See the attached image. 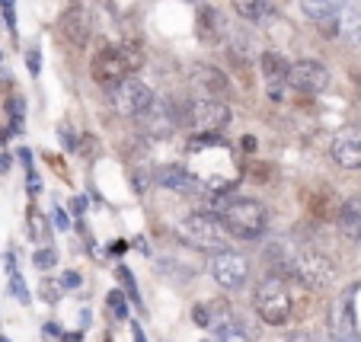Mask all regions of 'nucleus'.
<instances>
[{
	"label": "nucleus",
	"mask_w": 361,
	"mask_h": 342,
	"mask_svg": "<svg viewBox=\"0 0 361 342\" xmlns=\"http://www.w3.org/2000/svg\"><path fill=\"white\" fill-rule=\"evenodd\" d=\"M51 224H55L61 233H68V231H71V218H68V212H64V208H55V212H51Z\"/></svg>",
	"instance_id": "nucleus-26"
},
{
	"label": "nucleus",
	"mask_w": 361,
	"mask_h": 342,
	"mask_svg": "<svg viewBox=\"0 0 361 342\" xmlns=\"http://www.w3.org/2000/svg\"><path fill=\"white\" fill-rule=\"evenodd\" d=\"M29 237L32 240H45L48 237V224H45V218H42L35 208H29Z\"/></svg>",
	"instance_id": "nucleus-21"
},
{
	"label": "nucleus",
	"mask_w": 361,
	"mask_h": 342,
	"mask_svg": "<svg viewBox=\"0 0 361 342\" xmlns=\"http://www.w3.org/2000/svg\"><path fill=\"white\" fill-rule=\"evenodd\" d=\"M74 151L87 160H96L99 157V141H96V135H80V141H77Z\"/></svg>",
	"instance_id": "nucleus-19"
},
{
	"label": "nucleus",
	"mask_w": 361,
	"mask_h": 342,
	"mask_svg": "<svg viewBox=\"0 0 361 342\" xmlns=\"http://www.w3.org/2000/svg\"><path fill=\"white\" fill-rule=\"evenodd\" d=\"M218 221L227 233L240 240H259L266 233V224H269V212L262 202L256 199H231L221 205L218 212Z\"/></svg>",
	"instance_id": "nucleus-1"
},
{
	"label": "nucleus",
	"mask_w": 361,
	"mask_h": 342,
	"mask_svg": "<svg viewBox=\"0 0 361 342\" xmlns=\"http://www.w3.org/2000/svg\"><path fill=\"white\" fill-rule=\"evenodd\" d=\"M137 68H141V55L131 51V48H102L90 61V74L99 87H116L118 80L131 77V71Z\"/></svg>",
	"instance_id": "nucleus-5"
},
{
	"label": "nucleus",
	"mask_w": 361,
	"mask_h": 342,
	"mask_svg": "<svg viewBox=\"0 0 361 342\" xmlns=\"http://www.w3.org/2000/svg\"><path fill=\"white\" fill-rule=\"evenodd\" d=\"M45 336H55V339H61V326H58V323H48V326H45Z\"/></svg>",
	"instance_id": "nucleus-36"
},
{
	"label": "nucleus",
	"mask_w": 361,
	"mask_h": 342,
	"mask_svg": "<svg viewBox=\"0 0 361 342\" xmlns=\"http://www.w3.org/2000/svg\"><path fill=\"white\" fill-rule=\"evenodd\" d=\"M233 13L243 16L246 23H266L275 10L269 0H233Z\"/></svg>",
	"instance_id": "nucleus-18"
},
{
	"label": "nucleus",
	"mask_w": 361,
	"mask_h": 342,
	"mask_svg": "<svg viewBox=\"0 0 361 342\" xmlns=\"http://www.w3.org/2000/svg\"><path fill=\"white\" fill-rule=\"evenodd\" d=\"M154 183L170 192H195V185H202L198 179H192L183 166H173V164L157 166V170H154Z\"/></svg>",
	"instance_id": "nucleus-14"
},
{
	"label": "nucleus",
	"mask_w": 361,
	"mask_h": 342,
	"mask_svg": "<svg viewBox=\"0 0 361 342\" xmlns=\"http://www.w3.org/2000/svg\"><path fill=\"white\" fill-rule=\"evenodd\" d=\"M192 87L198 96H212V99H224L231 93V80L224 71H218L214 64H195L192 68Z\"/></svg>",
	"instance_id": "nucleus-10"
},
{
	"label": "nucleus",
	"mask_w": 361,
	"mask_h": 342,
	"mask_svg": "<svg viewBox=\"0 0 361 342\" xmlns=\"http://www.w3.org/2000/svg\"><path fill=\"white\" fill-rule=\"evenodd\" d=\"M39 58H42V55L35 51V48L26 55V68H29V74H32V77H39V71H42V61H39Z\"/></svg>",
	"instance_id": "nucleus-28"
},
{
	"label": "nucleus",
	"mask_w": 361,
	"mask_h": 342,
	"mask_svg": "<svg viewBox=\"0 0 361 342\" xmlns=\"http://www.w3.org/2000/svg\"><path fill=\"white\" fill-rule=\"evenodd\" d=\"M352 4V0H300V13L307 16V20H329V16H339L345 13V7Z\"/></svg>",
	"instance_id": "nucleus-17"
},
{
	"label": "nucleus",
	"mask_w": 361,
	"mask_h": 342,
	"mask_svg": "<svg viewBox=\"0 0 361 342\" xmlns=\"http://www.w3.org/2000/svg\"><path fill=\"white\" fill-rule=\"evenodd\" d=\"M336 224H339L342 237H348L352 243H361V199H348L336 214Z\"/></svg>",
	"instance_id": "nucleus-15"
},
{
	"label": "nucleus",
	"mask_w": 361,
	"mask_h": 342,
	"mask_svg": "<svg viewBox=\"0 0 361 342\" xmlns=\"http://www.w3.org/2000/svg\"><path fill=\"white\" fill-rule=\"evenodd\" d=\"M361 285H348L345 295L339 298L333 310V336L336 339H352L358 336V317H355V295H358Z\"/></svg>",
	"instance_id": "nucleus-11"
},
{
	"label": "nucleus",
	"mask_w": 361,
	"mask_h": 342,
	"mask_svg": "<svg viewBox=\"0 0 361 342\" xmlns=\"http://www.w3.org/2000/svg\"><path fill=\"white\" fill-rule=\"evenodd\" d=\"M333 160L342 170H361V128H345L336 135Z\"/></svg>",
	"instance_id": "nucleus-12"
},
{
	"label": "nucleus",
	"mask_w": 361,
	"mask_h": 342,
	"mask_svg": "<svg viewBox=\"0 0 361 342\" xmlns=\"http://www.w3.org/2000/svg\"><path fill=\"white\" fill-rule=\"evenodd\" d=\"M7 272H16V256L7 253Z\"/></svg>",
	"instance_id": "nucleus-39"
},
{
	"label": "nucleus",
	"mask_w": 361,
	"mask_h": 342,
	"mask_svg": "<svg viewBox=\"0 0 361 342\" xmlns=\"http://www.w3.org/2000/svg\"><path fill=\"white\" fill-rule=\"evenodd\" d=\"M125 250H128V243H125V240H118V243H112V253H116V256H122Z\"/></svg>",
	"instance_id": "nucleus-38"
},
{
	"label": "nucleus",
	"mask_w": 361,
	"mask_h": 342,
	"mask_svg": "<svg viewBox=\"0 0 361 342\" xmlns=\"http://www.w3.org/2000/svg\"><path fill=\"white\" fill-rule=\"evenodd\" d=\"M131 336H135V342H147L144 339V329L137 326V323H131Z\"/></svg>",
	"instance_id": "nucleus-37"
},
{
	"label": "nucleus",
	"mask_w": 361,
	"mask_h": 342,
	"mask_svg": "<svg viewBox=\"0 0 361 342\" xmlns=\"http://www.w3.org/2000/svg\"><path fill=\"white\" fill-rule=\"evenodd\" d=\"M71 212L80 218V214L87 212V199H83V195H74V199H71Z\"/></svg>",
	"instance_id": "nucleus-31"
},
{
	"label": "nucleus",
	"mask_w": 361,
	"mask_h": 342,
	"mask_svg": "<svg viewBox=\"0 0 361 342\" xmlns=\"http://www.w3.org/2000/svg\"><path fill=\"white\" fill-rule=\"evenodd\" d=\"M42 288H45V301L55 304L58 301V285H51V281H42Z\"/></svg>",
	"instance_id": "nucleus-32"
},
{
	"label": "nucleus",
	"mask_w": 361,
	"mask_h": 342,
	"mask_svg": "<svg viewBox=\"0 0 361 342\" xmlns=\"http://www.w3.org/2000/svg\"><path fill=\"white\" fill-rule=\"evenodd\" d=\"M10 291L20 304H29V291H26V281L20 279V272H10Z\"/></svg>",
	"instance_id": "nucleus-24"
},
{
	"label": "nucleus",
	"mask_w": 361,
	"mask_h": 342,
	"mask_svg": "<svg viewBox=\"0 0 361 342\" xmlns=\"http://www.w3.org/2000/svg\"><path fill=\"white\" fill-rule=\"evenodd\" d=\"M212 275L221 288L237 291V288H243L246 279H250V259H246L243 253H233V250H221L212 262Z\"/></svg>",
	"instance_id": "nucleus-8"
},
{
	"label": "nucleus",
	"mask_w": 361,
	"mask_h": 342,
	"mask_svg": "<svg viewBox=\"0 0 361 342\" xmlns=\"http://www.w3.org/2000/svg\"><path fill=\"white\" fill-rule=\"evenodd\" d=\"M218 333H221V342H250V336H246L237 323H227V326H221Z\"/></svg>",
	"instance_id": "nucleus-23"
},
{
	"label": "nucleus",
	"mask_w": 361,
	"mask_h": 342,
	"mask_svg": "<svg viewBox=\"0 0 361 342\" xmlns=\"http://www.w3.org/2000/svg\"><path fill=\"white\" fill-rule=\"evenodd\" d=\"M176 233L183 243H189V247H195V250H218L221 253L227 243V231L221 227V221L208 212L185 214V218L176 224Z\"/></svg>",
	"instance_id": "nucleus-3"
},
{
	"label": "nucleus",
	"mask_w": 361,
	"mask_h": 342,
	"mask_svg": "<svg viewBox=\"0 0 361 342\" xmlns=\"http://www.w3.org/2000/svg\"><path fill=\"white\" fill-rule=\"evenodd\" d=\"M61 141H64V147H68V151H74V147H77V141H74V135H71L68 125L61 128Z\"/></svg>",
	"instance_id": "nucleus-33"
},
{
	"label": "nucleus",
	"mask_w": 361,
	"mask_h": 342,
	"mask_svg": "<svg viewBox=\"0 0 361 342\" xmlns=\"http://www.w3.org/2000/svg\"><path fill=\"white\" fill-rule=\"evenodd\" d=\"M192 320H195L198 326H212V314H208V304H198V307L192 310Z\"/></svg>",
	"instance_id": "nucleus-27"
},
{
	"label": "nucleus",
	"mask_w": 361,
	"mask_h": 342,
	"mask_svg": "<svg viewBox=\"0 0 361 342\" xmlns=\"http://www.w3.org/2000/svg\"><path fill=\"white\" fill-rule=\"evenodd\" d=\"M291 272L298 275V281L307 288H329L336 281L333 259L317 253V250H298V253L291 256Z\"/></svg>",
	"instance_id": "nucleus-6"
},
{
	"label": "nucleus",
	"mask_w": 361,
	"mask_h": 342,
	"mask_svg": "<svg viewBox=\"0 0 361 342\" xmlns=\"http://www.w3.org/2000/svg\"><path fill=\"white\" fill-rule=\"evenodd\" d=\"M288 83H291L298 93H323L329 87V71L320 61H294L288 68Z\"/></svg>",
	"instance_id": "nucleus-9"
},
{
	"label": "nucleus",
	"mask_w": 361,
	"mask_h": 342,
	"mask_svg": "<svg viewBox=\"0 0 361 342\" xmlns=\"http://www.w3.org/2000/svg\"><path fill=\"white\" fill-rule=\"evenodd\" d=\"M202 342H208V339H202Z\"/></svg>",
	"instance_id": "nucleus-43"
},
{
	"label": "nucleus",
	"mask_w": 361,
	"mask_h": 342,
	"mask_svg": "<svg viewBox=\"0 0 361 342\" xmlns=\"http://www.w3.org/2000/svg\"><path fill=\"white\" fill-rule=\"evenodd\" d=\"M333 342H361V336H352V339H336L333 336Z\"/></svg>",
	"instance_id": "nucleus-40"
},
{
	"label": "nucleus",
	"mask_w": 361,
	"mask_h": 342,
	"mask_svg": "<svg viewBox=\"0 0 361 342\" xmlns=\"http://www.w3.org/2000/svg\"><path fill=\"white\" fill-rule=\"evenodd\" d=\"M288 68H291V61L285 55H279V51H262L259 55V71L269 87H281L288 80Z\"/></svg>",
	"instance_id": "nucleus-16"
},
{
	"label": "nucleus",
	"mask_w": 361,
	"mask_h": 342,
	"mask_svg": "<svg viewBox=\"0 0 361 342\" xmlns=\"http://www.w3.org/2000/svg\"><path fill=\"white\" fill-rule=\"evenodd\" d=\"M106 304H109V310L118 317V320H128V301H125L122 291H109V295H106Z\"/></svg>",
	"instance_id": "nucleus-20"
},
{
	"label": "nucleus",
	"mask_w": 361,
	"mask_h": 342,
	"mask_svg": "<svg viewBox=\"0 0 361 342\" xmlns=\"http://www.w3.org/2000/svg\"><path fill=\"white\" fill-rule=\"evenodd\" d=\"M16 157H20V164L26 166V170L32 166V151H29V147H20V154H16Z\"/></svg>",
	"instance_id": "nucleus-34"
},
{
	"label": "nucleus",
	"mask_w": 361,
	"mask_h": 342,
	"mask_svg": "<svg viewBox=\"0 0 361 342\" xmlns=\"http://www.w3.org/2000/svg\"><path fill=\"white\" fill-rule=\"evenodd\" d=\"M141 118L154 138H166L173 128H176V112H173L166 103H150Z\"/></svg>",
	"instance_id": "nucleus-13"
},
{
	"label": "nucleus",
	"mask_w": 361,
	"mask_h": 342,
	"mask_svg": "<svg viewBox=\"0 0 361 342\" xmlns=\"http://www.w3.org/2000/svg\"><path fill=\"white\" fill-rule=\"evenodd\" d=\"M109 96H112L116 112L125 116V118H141L144 109L154 103L150 87L144 80H137V77H125V80H118L116 87H109Z\"/></svg>",
	"instance_id": "nucleus-7"
},
{
	"label": "nucleus",
	"mask_w": 361,
	"mask_h": 342,
	"mask_svg": "<svg viewBox=\"0 0 361 342\" xmlns=\"http://www.w3.org/2000/svg\"><path fill=\"white\" fill-rule=\"evenodd\" d=\"M26 189H29V195H39L42 192V179L32 173V166H29V176H26Z\"/></svg>",
	"instance_id": "nucleus-29"
},
{
	"label": "nucleus",
	"mask_w": 361,
	"mask_h": 342,
	"mask_svg": "<svg viewBox=\"0 0 361 342\" xmlns=\"http://www.w3.org/2000/svg\"><path fill=\"white\" fill-rule=\"evenodd\" d=\"M116 275L125 281V291H128V295L137 301V285H135V275H131V269H128V266H118V269H116Z\"/></svg>",
	"instance_id": "nucleus-25"
},
{
	"label": "nucleus",
	"mask_w": 361,
	"mask_h": 342,
	"mask_svg": "<svg viewBox=\"0 0 361 342\" xmlns=\"http://www.w3.org/2000/svg\"><path fill=\"white\" fill-rule=\"evenodd\" d=\"M176 112V125H189L192 131H198V135H214V131H221L227 122H231V109H227L224 99H212V96H195L189 106H185V112L173 109Z\"/></svg>",
	"instance_id": "nucleus-4"
},
{
	"label": "nucleus",
	"mask_w": 361,
	"mask_h": 342,
	"mask_svg": "<svg viewBox=\"0 0 361 342\" xmlns=\"http://www.w3.org/2000/svg\"><path fill=\"white\" fill-rule=\"evenodd\" d=\"M32 262H35V269H42V272H48V269L58 262V253L51 247H42V250H35V256H32Z\"/></svg>",
	"instance_id": "nucleus-22"
},
{
	"label": "nucleus",
	"mask_w": 361,
	"mask_h": 342,
	"mask_svg": "<svg viewBox=\"0 0 361 342\" xmlns=\"http://www.w3.org/2000/svg\"><path fill=\"white\" fill-rule=\"evenodd\" d=\"M256 314L266 326H285L291 320V291L285 275H266L256 288Z\"/></svg>",
	"instance_id": "nucleus-2"
},
{
	"label": "nucleus",
	"mask_w": 361,
	"mask_h": 342,
	"mask_svg": "<svg viewBox=\"0 0 361 342\" xmlns=\"http://www.w3.org/2000/svg\"><path fill=\"white\" fill-rule=\"evenodd\" d=\"M0 342H10V339H7V336H0Z\"/></svg>",
	"instance_id": "nucleus-42"
},
{
	"label": "nucleus",
	"mask_w": 361,
	"mask_h": 342,
	"mask_svg": "<svg viewBox=\"0 0 361 342\" xmlns=\"http://www.w3.org/2000/svg\"><path fill=\"white\" fill-rule=\"evenodd\" d=\"M358 96H361V77H358Z\"/></svg>",
	"instance_id": "nucleus-41"
},
{
	"label": "nucleus",
	"mask_w": 361,
	"mask_h": 342,
	"mask_svg": "<svg viewBox=\"0 0 361 342\" xmlns=\"http://www.w3.org/2000/svg\"><path fill=\"white\" fill-rule=\"evenodd\" d=\"M61 288H71V291L80 288V272H64L61 275Z\"/></svg>",
	"instance_id": "nucleus-30"
},
{
	"label": "nucleus",
	"mask_w": 361,
	"mask_h": 342,
	"mask_svg": "<svg viewBox=\"0 0 361 342\" xmlns=\"http://www.w3.org/2000/svg\"><path fill=\"white\" fill-rule=\"evenodd\" d=\"M10 166H13V157H10V154H0V173H10Z\"/></svg>",
	"instance_id": "nucleus-35"
}]
</instances>
